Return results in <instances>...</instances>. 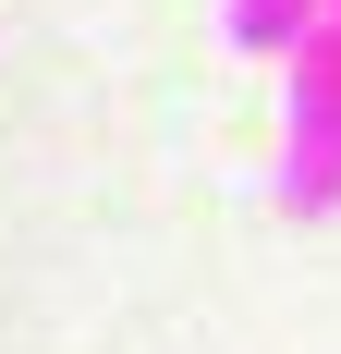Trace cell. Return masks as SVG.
<instances>
[{"mask_svg": "<svg viewBox=\"0 0 341 354\" xmlns=\"http://www.w3.org/2000/svg\"><path fill=\"white\" fill-rule=\"evenodd\" d=\"M305 25H317V0H232V12H220V37H232L244 62H280Z\"/></svg>", "mask_w": 341, "mask_h": 354, "instance_id": "cell-2", "label": "cell"}, {"mask_svg": "<svg viewBox=\"0 0 341 354\" xmlns=\"http://www.w3.org/2000/svg\"><path fill=\"white\" fill-rule=\"evenodd\" d=\"M317 25H329V37H341V0H317Z\"/></svg>", "mask_w": 341, "mask_h": 354, "instance_id": "cell-3", "label": "cell"}, {"mask_svg": "<svg viewBox=\"0 0 341 354\" xmlns=\"http://www.w3.org/2000/svg\"><path fill=\"white\" fill-rule=\"evenodd\" d=\"M280 208H341V37L305 25L280 49Z\"/></svg>", "mask_w": 341, "mask_h": 354, "instance_id": "cell-1", "label": "cell"}]
</instances>
